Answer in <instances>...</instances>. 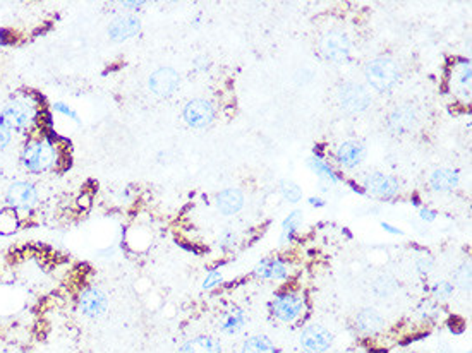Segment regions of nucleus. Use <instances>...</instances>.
Returning <instances> with one entry per match:
<instances>
[{
	"instance_id": "1",
	"label": "nucleus",
	"mask_w": 472,
	"mask_h": 353,
	"mask_svg": "<svg viewBox=\"0 0 472 353\" xmlns=\"http://www.w3.org/2000/svg\"><path fill=\"white\" fill-rule=\"evenodd\" d=\"M71 151L59 150L47 135L33 129L21 147V165L28 174L42 175L50 170L62 172L67 168ZM71 165V163H69Z\"/></svg>"
},
{
	"instance_id": "2",
	"label": "nucleus",
	"mask_w": 472,
	"mask_h": 353,
	"mask_svg": "<svg viewBox=\"0 0 472 353\" xmlns=\"http://www.w3.org/2000/svg\"><path fill=\"white\" fill-rule=\"evenodd\" d=\"M45 108L43 98L31 91L24 94H16L14 98L0 110V124L11 130V133L30 134L36 127L40 110Z\"/></svg>"
},
{
	"instance_id": "3",
	"label": "nucleus",
	"mask_w": 472,
	"mask_h": 353,
	"mask_svg": "<svg viewBox=\"0 0 472 353\" xmlns=\"http://www.w3.org/2000/svg\"><path fill=\"white\" fill-rule=\"evenodd\" d=\"M38 199H40L38 187H36L33 182H26V180L11 184L6 191V198H4V201H6V208L18 213L21 221L33 215V211H35L36 206H38Z\"/></svg>"
},
{
	"instance_id": "4",
	"label": "nucleus",
	"mask_w": 472,
	"mask_h": 353,
	"mask_svg": "<svg viewBox=\"0 0 472 353\" xmlns=\"http://www.w3.org/2000/svg\"><path fill=\"white\" fill-rule=\"evenodd\" d=\"M364 76H366L368 83L378 91H388L399 83L400 67L390 57H378L366 64Z\"/></svg>"
},
{
	"instance_id": "5",
	"label": "nucleus",
	"mask_w": 472,
	"mask_h": 353,
	"mask_svg": "<svg viewBox=\"0 0 472 353\" xmlns=\"http://www.w3.org/2000/svg\"><path fill=\"white\" fill-rule=\"evenodd\" d=\"M339 100L342 108L348 113H361L371 105V94L359 83H346L340 86Z\"/></svg>"
},
{
	"instance_id": "6",
	"label": "nucleus",
	"mask_w": 472,
	"mask_h": 353,
	"mask_svg": "<svg viewBox=\"0 0 472 353\" xmlns=\"http://www.w3.org/2000/svg\"><path fill=\"white\" fill-rule=\"evenodd\" d=\"M319 50H322L323 57L331 62H346L351 55V40L344 31L334 30L328 31L322 38L319 43Z\"/></svg>"
},
{
	"instance_id": "7",
	"label": "nucleus",
	"mask_w": 472,
	"mask_h": 353,
	"mask_svg": "<svg viewBox=\"0 0 472 353\" xmlns=\"http://www.w3.org/2000/svg\"><path fill=\"white\" fill-rule=\"evenodd\" d=\"M106 307H109V298L97 286H88V288L81 290L79 295H77V310L84 318H100L106 312Z\"/></svg>"
},
{
	"instance_id": "8",
	"label": "nucleus",
	"mask_w": 472,
	"mask_h": 353,
	"mask_svg": "<svg viewBox=\"0 0 472 353\" xmlns=\"http://www.w3.org/2000/svg\"><path fill=\"white\" fill-rule=\"evenodd\" d=\"M302 310H304V301L301 295L292 293V291L280 293L273 302V315L283 323H292L299 319Z\"/></svg>"
},
{
	"instance_id": "9",
	"label": "nucleus",
	"mask_w": 472,
	"mask_h": 353,
	"mask_svg": "<svg viewBox=\"0 0 472 353\" xmlns=\"http://www.w3.org/2000/svg\"><path fill=\"white\" fill-rule=\"evenodd\" d=\"M184 121L192 129H204L215 121V108L207 100H192L184 106Z\"/></svg>"
},
{
	"instance_id": "10",
	"label": "nucleus",
	"mask_w": 472,
	"mask_h": 353,
	"mask_svg": "<svg viewBox=\"0 0 472 353\" xmlns=\"http://www.w3.org/2000/svg\"><path fill=\"white\" fill-rule=\"evenodd\" d=\"M364 187L368 192H371L373 196L381 199H390L393 196L399 194V180L392 175H385L376 172V174H369L364 180Z\"/></svg>"
},
{
	"instance_id": "11",
	"label": "nucleus",
	"mask_w": 472,
	"mask_h": 353,
	"mask_svg": "<svg viewBox=\"0 0 472 353\" xmlns=\"http://www.w3.org/2000/svg\"><path fill=\"white\" fill-rule=\"evenodd\" d=\"M331 332L326 327L319 326V324H313V326L306 327L301 335V344L307 353H323L330 348Z\"/></svg>"
},
{
	"instance_id": "12",
	"label": "nucleus",
	"mask_w": 472,
	"mask_h": 353,
	"mask_svg": "<svg viewBox=\"0 0 472 353\" xmlns=\"http://www.w3.org/2000/svg\"><path fill=\"white\" fill-rule=\"evenodd\" d=\"M179 74L170 67H162L150 76V89L157 96L167 98L179 88Z\"/></svg>"
},
{
	"instance_id": "13",
	"label": "nucleus",
	"mask_w": 472,
	"mask_h": 353,
	"mask_svg": "<svg viewBox=\"0 0 472 353\" xmlns=\"http://www.w3.org/2000/svg\"><path fill=\"white\" fill-rule=\"evenodd\" d=\"M139 31H141V21L133 14H126L121 16V18L114 19L109 26L110 40H114V42L117 43L133 38V36H136Z\"/></svg>"
},
{
	"instance_id": "14",
	"label": "nucleus",
	"mask_w": 472,
	"mask_h": 353,
	"mask_svg": "<svg viewBox=\"0 0 472 353\" xmlns=\"http://www.w3.org/2000/svg\"><path fill=\"white\" fill-rule=\"evenodd\" d=\"M416 124H417V113H416V110H414V106H409V105L397 106V108L393 110L388 117L390 129L397 134L410 133Z\"/></svg>"
},
{
	"instance_id": "15",
	"label": "nucleus",
	"mask_w": 472,
	"mask_h": 353,
	"mask_svg": "<svg viewBox=\"0 0 472 353\" xmlns=\"http://www.w3.org/2000/svg\"><path fill=\"white\" fill-rule=\"evenodd\" d=\"M364 156H366V150H364L363 145L354 141H347L344 145L339 146L336 150V162H339L340 167L344 168H356L363 163Z\"/></svg>"
},
{
	"instance_id": "16",
	"label": "nucleus",
	"mask_w": 472,
	"mask_h": 353,
	"mask_svg": "<svg viewBox=\"0 0 472 353\" xmlns=\"http://www.w3.org/2000/svg\"><path fill=\"white\" fill-rule=\"evenodd\" d=\"M459 182H461V176L457 172L449 170V168H438L431 174L429 179V186L434 192H451L457 189Z\"/></svg>"
},
{
	"instance_id": "17",
	"label": "nucleus",
	"mask_w": 472,
	"mask_h": 353,
	"mask_svg": "<svg viewBox=\"0 0 472 353\" xmlns=\"http://www.w3.org/2000/svg\"><path fill=\"white\" fill-rule=\"evenodd\" d=\"M242 204H244V196L239 189H225L216 196V208L224 215H236L237 211H241Z\"/></svg>"
},
{
	"instance_id": "18",
	"label": "nucleus",
	"mask_w": 472,
	"mask_h": 353,
	"mask_svg": "<svg viewBox=\"0 0 472 353\" xmlns=\"http://www.w3.org/2000/svg\"><path fill=\"white\" fill-rule=\"evenodd\" d=\"M254 274L265 280H282L289 274L287 266L283 264L280 259H275V257H268V259H263L260 264L254 269Z\"/></svg>"
},
{
	"instance_id": "19",
	"label": "nucleus",
	"mask_w": 472,
	"mask_h": 353,
	"mask_svg": "<svg viewBox=\"0 0 472 353\" xmlns=\"http://www.w3.org/2000/svg\"><path fill=\"white\" fill-rule=\"evenodd\" d=\"M179 353H221V347L212 336H196L184 343Z\"/></svg>"
},
{
	"instance_id": "20",
	"label": "nucleus",
	"mask_w": 472,
	"mask_h": 353,
	"mask_svg": "<svg viewBox=\"0 0 472 353\" xmlns=\"http://www.w3.org/2000/svg\"><path fill=\"white\" fill-rule=\"evenodd\" d=\"M356 326L364 332H376L385 326V319L381 318V314L375 309H364L357 314L356 318Z\"/></svg>"
},
{
	"instance_id": "21",
	"label": "nucleus",
	"mask_w": 472,
	"mask_h": 353,
	"mask_svg": "<svg viewBox=\"0 0 472 353\" xmlns=\"http://www.w3.org/2000/svg\"><path fill=\"white\" fill-rule=\"evenodd\" d=\"M246 324V315L241 309H232L225 312L220 319V331H224L225 335H236L239 332Z\"/></svg>"
},
{
	"instance_id": "22",
	"label": "nucleus",
	"mask_w": 472,
	"mask_h": 353,
	"mask_svg": "<svg viewBox=\"0 0 472 353\" xmlns=\"http://www.w3.org/2000/svg\"><path fill=\"white\" fill-rule=\"evenodd\" d=\"M19 227H21V218L18 216V213L12 211L9 208L0 209V233H2V235L16 233Z\"/></svg>"
},
{
	"instance_id": "23",
	"label": "nucleus",
	"mask_w": 472,
	"mask_h": 353,
	"mask_svg": "<svg viewBox=\"0 0 472 353\" xmlns=\"http://www.w3.org/2000/svg\"><path fill=\"white\" fill-rule=\"evenodd\" d=\"M242 353H275V344L266 336L258 335L249 338L242 347Z\"/></svg>"
},
{
	"instance_id": "24",
	"label": "nucleus",
	"mask_w": 472,
	"mask_h": 353,
	"mask_svg": "<svg viewBox=\"0 0 472 353\" xmlns=\"http://www.w3.org/2000/svg\"><path fill=\"white\" fill-rule=\"evenodd\" d=\"M302 218H304V216H302V211L295 209V211L290 213V215L287 216L285 220H283V223H282V230H283L282 242L292 239L294 233L302 227Z\"/></svg>"
},
{
	"instance_id": "25",
	"label": "nucleus",
	"mask_w": 472,
	"mask_h": 353,
	"mask_svg": "<svg viewBox=\"0 0 472 353\" xmlns=\"http://www.w3.org/2000/svg\"><path fill=\"white\" fill-rule=\"evenodd\" d=\"M309 167L313 168V170L316 172V175L323 176V179L330 180V182H334V184L339 182V179H336L335 172L331 170L330 165H326V163L322 162V159H319V158H311L309 159Z\"/></svg>"
},
{
	"instance_id": "26",
	"label": "nucleus",
	"mask_w": 472,
	"mask_h": 353,
	"mask_svg": "<svg viewBox=\"0 0 472 353\" xmlns=\"http://www.w3.org/2000/svg\"><path fill=\"white\" fill-rule=\"evenodd\" d=\"M282 194L289 203H299L302 198V191L297 184L294 182H282Z\"/></svg>"
},
{
	"instance_id": "27",
	"label": "nucleus",
	"mask_w": 472,
	"mask_h": 353,
	"mask_svg": "<svg viewBox=\"0 0 472 353\" xmlns=\"http://www.w3.org/2000/svg\"><path fill=\"white\" fill-rule=\"evenodd\" d=\"M455 285L461 286V288H469L471 285V264L466 262L459 268L457 273H455Z\"/></svg>"
},
{
	"instance_id": "28",
	"label": "nucleus",
	"mask_w": 472,
	"mask_h": 353,
	"mask_svg": "<svg viewBox=\"0 0 472 353\" xmlns=\"http://www.w3.org/2000/svg\"><path fill=\"white\" fill-rule=\"evenodd\" d=\"M454 291H455L454 283H446V281L437 283V285H434V288H433L434 297L440 298V301H445V298H450L451 295H454Z\"/></svg>"
},
{
	"instance_id": "29",
	"label": "nucleus",
	"mask_w": 472,
	"mask_h": 353,
	"mask_svg": "<svg viewBox=\"0 0 472 353\" xmlns=\"http://www.w3.org/2000/svg\"><path fill=\"white\" fill-rule=\"evenodd\" d=\"M52 108H53V112H57V113L64 115V117L71 118V121L77 122V124H79V117H77V113L74 112V110H72L71 106H69V105L62 103V101H57V103H53Z\"/></svg>"
},
{
	"instance_id": "30",
	"label": "nucleus",
	"mask_w": 472,
	"mask_h": 353,
	"mask_svg": "<svg viewBox=\"0 0 472 353\" xmlns=\"http://www.w3.org/2000/svg\"><path fill=\"white\" fill-rule=\"evenodd\" d=\"M220 281H221V273H220V271H219V269L210 271V273H208V276H207V280L203 281V288H204V290L213 288V286L219 285Z\"/></svg>"
},
{
	"instance_id": "31",
	"label": "nucleus",
	"mask_w": 472,
	"mask_h": 353,
	"mask_svg": "<svg viewBox=\"0 0 472 353\" xmlns=\"http://www.w3.org/2000/svg\"><path fill=\"white\" fill-rule=\"evenodd\" d=\"M220 247L221 249L236 247V233L231 232V230L224 232V235L220 237Z\"/></svg>"
},
{
	"instance_id": "32",
	"label": "nucleus",
	"mask_w": 472,
	"mask_h": 353,
	"mask_svg": "<svg viewBox=\"0 0 472 353\" xmlns=\"http://www.w3.org/2000/svg\"><path fill=\"white\" fill-rule=\"evenodd\" d=\"M11 141H12V133L7 129V127L0 124V151L6 150V147L11 145Z\"/></svg>"
},
{
	"instance_id": "33",
	"label": "nucleus",
	"mask_w": 472,
	"mask_h": 353,
	"mask_svg": "<svg viewBox=\"0 0 472 353\" xmlns=\"http://www.w3.org/2000/svg\"><path fill=\"white\" fill-rule=\"evenodd\" d=\"M416 268L421 274H428L431 268H433V259H431V257H419V259L416 261Z\"/></svg>"
},
{
	"instance_id": "34",
	"label": "nucleus",
	"mask_w": 472,
	"mask_h": 353,
	"mask_svg": "<svg viewBox=\"0 0 472 353\" xmlns=\"http://www.w3.org/2000/svg\"><path fill=\"white\" fill-rule=\"evenodd\" d=\"M93 203V198L92 194H88V192H83V194L79 196V198L76 199V208L81 209V211H86V209H89Z\"/></svg>"
},
{
	"instance_id": "35",
	"label": "nucleus",
	"mask_w": 472,
	"mask_h": 353,
	"mask_svg": "<svg viewBox=\"0 0 472 353\" xmlns=\"http://www.w3.org/2000/svg\"><path fill=\"white\" fill-rule=\"evenodd\" d=\"M461 84L462 86H467V88H469V84H471V67H469V64L463 65V67H462Z\"/></svg>"
},
{
	"instance_id": "36",
	"label": "nucleus",
	"mask_w": 472,
	"mask_h": 353,
	"mask_svg": "<svg viewBox=\"0 0 472 353\" xmlns=\"http://www.w3.org/2000/svg\"><path fill=\"white\" fill-rule=\"evenodd\" d=\"M421 218L424 221H433L434 218H437V213L431 211V209H428V208H422L421 209Z\"/></svg>"
},
{
	"instance_id": "37",
	"label": "nucleus",
	"mask_w": 472,
	"mask_h": 353,
	"mask_svg": "<svg viewBox=\"0 0 472 353\" xmlns=\"http://www.w3.org/2000/svg\"><path fill=\"white\" fill-rule=\"evenodd\" d=\"M146 2H122V7H127V9H141L145 7Z\"/></svg>"
},
{
	"instance_id": "38",
	"label": "nucleus",
	"mask_w": 472,
	"mask_h": 353,
	"mask_svg": "<svg viewBox=\"0 0 472 353\" xmlns=\"http://www.w3.org/2000/svg\"><path fill=\"white\" fill-rule=\"evenodd\" d=\"M381 228L387 230L388 233H393V235H402V230L400 228L392 227V225H388V223H381Z\"/></svg>"
},
{
	"instance_id": "39",
	"label": "nucleus",
	"mask_w": 472,
	"mask_h": 353,
	"mask_svg": "<svg viewBox=\"0 0 472 353\" xmlns=\"http://www.w3.org/2000/svg\"><path fill=\"white\" fill-rule=\"evenodd\" d=\"M309 204H313V206H323V201L318 199V198H311Z\"/></svg>"
},
{
	"instance_id": "40",
	"label": "nucleus",
	"mask_w": 472,
	"mask_h": 353,
	"mask_svg": "<svg viewBox=\"0 0 472 353\" xmlns=\"http://www.w3.org/2000/svg\"><path fill=\"white\" fill-rule=\"evenodd\" d=\"M11 353H23V352H11Z\"/></svg>"
}]
</instances>
